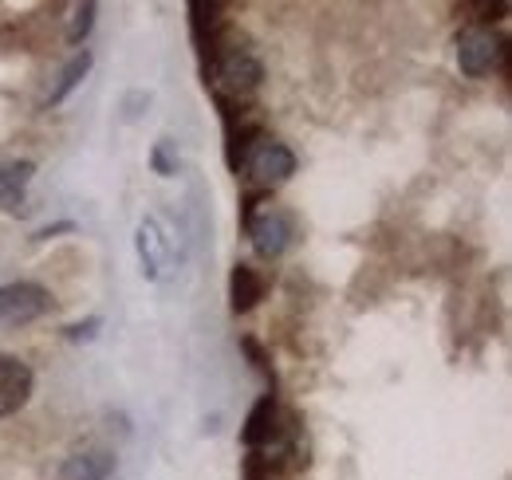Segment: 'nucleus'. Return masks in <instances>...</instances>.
Returning a JSON list of instances; mask_svg holds the SVG:
<instances>
[{
    "mask_svg": "<svg viewBox=\"0 0 512 480\" xmlns=\"http://www.w3.org/2000/svg\"><path fill=\"white\" fill-rule=\"evenodd\" d=\"M201 60H205V83L213 87L217 103H249V95L264 79V67L253 56L249 40L233 24L213 40V48Z\"/></svg>",
    "mask_w": 512,
    "mask_h": 480,
    "instance_id": "obj_1",
    "label": "nucleus"
},
{
    "mask_svg": "<svg viewBox=\"0 0 512 480\" xmlns=\"http://www.w3.org/2000/svg\"><path fill=\"white\" fill-rule=\"evenodd\" d=\"M241 221H245V233L253 240L256 256H264V260H280V256L288 252L292 237H296L292 213H284L280 205H272V193H268V189L245 193Z\"/></svg>",
    "mask_w": 512,
    "mask_h": 480,
    "instance_id": "obj_2",
    "label": "nucleus"
},
{
    "mask_svg": "<svg viewBox=\"0 0 512 480\" xmlns=\"http://www.w3.org/2000/svg\"><path fill=\"white\" fill-rule=\"evenodd\" d=\"M245 170V178L256 181V189H276V185H284V181L296 174V154L284 146V142H276L272 134H260L256 142L245 146V154H241V162H237V174Z\"/></svg>",
    "mask_w": 512,
    "mask_h": 480,
    "instance_id": "obj_3",
    "label": "nucleus"
},
{
    "mask_svg": "<svg viewBox=\"0 0 512 480\" xmlns=\"http://www.w3.org/2000/svg\"><path fill=\"white\" fill-rule=\"evenodd\" d=\"M501 63H509V44H505L493 28L469 24V28L457 36V67H461V75L485 79V75L497 71Z\"/></svg>",
    "mask_w": 512,
    "mask_h": 480,
    "instance_id": "obj_4",
    "label": "nucleus"
},
{
    "mask_svg": "<svg viewBox=\"0 0 512 480\" xmlns=\"http://www.w3.org/2000/svg\"><path fill=\"white\" fill-rule=\"evenodd\" d=\"M134 248H138V264H142V276L146 280H166L170 268H174V240L166 233L162 217H142L138 221V233H134Z\"/></svg>",
    "mask_w": 512,
    "mask_h": 480,
    "instance_id": "obj_5",
    "label": "nucleus"
},
{
    "mask_svg": "<svg viewBox=\"0 0 512 480\" xmlns=\"http://www.w3.org/2000/svg\"><path fill=\"white\" fill-rule=\"evenodd\" d=\"M52 311V292L32 280H16L0 288V327H24Z\"/></svg>",
    "mask_w": 512,
    "mask_h": 480,
    "instance_id": "obj_6",
    "label": "nucleus"
},
{
    "mask_svg": "<svg viewBox=\"0 0 512 480\" xmlns=\"http://www.w3.org/2000/svg\"><path fill=\"white\" fill-rule=\"evenodd\" d=\"M32 386H36V374L28 362L20 355H0V421L28 406Z\"/></svg>",
    "mask_w": 512,
    "mask_h": 480,
    "instance_id": "obj_7",
    "label": "nucleus"
},
{
    "mask_svg": "<svg viewBox=\"0 0 512 480\" xmlns=\"http://www.w3.org/2000/svg\"><path fill=\"white\" fill-rule=\"evenodd\" d=\"M229 28V16H225V4L217 0H193L190 4V32H193V44L197 52L205 56L213 48V40Z\"/></svg>",
    "mask_w": 512,
    "mask_h": 480,
    "instance_id": "obj_8",
    "label": "nucleus"
},
{
    "mask_svg": "<svg viewBox=\"0 0 512 480\" xmlns=\"http://www.w3.org/2000/svg\"><path fill=\"white\" fill-rule=\"evenodd\" d=\"M32 174H36V162H28V158H16V162L0 166V213H20L24 209V193L32 185Z\"/></svg>",
    "mask_w": 512,
    "mask_h": 480,
    "instance_id": "obj_9",
    "label": "nucleus"
},
{
    "mask_svg": "<svg viewBox=\"0 0 512 480\" xmlns=\"http://www.w3.org/2000/svg\"><path fill=\"white\" fill-rule=\"evenodd\" d=\"M115 465L119 461L111 449H83V453H71L60 465V480H111Z\"/></svg>",
    "mask_w": 512,
    "mask_h": 480,
    "instance_id": "obj_10",
    "label": "nucleus"
},
{
    "mask_svg": "<svg viewBox=\"0 0 512 480\" xmlns=\"http://www.w3.org/2000/svg\"><path fill=\"white\" fill-rule=\"evenodd\" d=\"M264 292H268V280H264L260 268H253V264H237L233 268V276H229V300H233L237 315L253 311L256 303L264 300Z\"/></svg>",
    "mask_w": 512,
    "mask_h": 480,
    "instance_id": "obj_11",
    "label": "nucleus"
},
{
    "mask_svg": "<svg viewBox=\"0 0 512 480\" xmlns=\"http://www.w3.org/2000/svg\"><path fill=\"white\" fill-rule=\"evenodd\" d=\"M91 63H95V56L83 48V52H75L71 60L60 67V75H56V83H52V91H48V107H60L67 95L87 79V71H91Z\"/></svg>",
    "mask_w": 512,
    "mask_h": 480,
    "instance_id": "obj_12",
    "label": "nucleus"
},
{
    "mask_svg": "<svg viewBox=\"0 0 512 480\" xmlns=\"http://www.w3.org/2000/svg\"><path fill=\"white\" fill-rule=\"evenodd\" d=\"M95 16H99V4H75L71 8V20H67V44H83L87 36H91V28H95Z\"/></svg>",
    "mask_w": 512,
    "mask_h": 480,
    "instance_id": "obj_13",
    "label": "nucleus"
},
{
    "mask_svg": "<svg viewBox=\"0 0 512 480\" xmlns=\"http://www.w3.org/2000/svg\"><path fill=\"white\" fill-rule=\"evenodd\" d=\"M150 166H154V174H162V178H174V174L182 170V158H178V150H174V138H158V142H154Z\"/></svg>",
    "mask_w": 512,
    "mask_h": 480,
    "instance_id": "obj_14",
    "label": "nucleus"
},
{
    "mask_svg": "<svg viewBox=\"0 0 512 480\" xmlns=\"http://www.w3.org/2000/svg\"><path fill=\"white\" fill-rule=\"evenodd\" d=\"M99 327H103V319H95V315H91V319H83V323H71L64 335L71 339V343H83V339H95V331H99Z\"/></svg>",
    "mask_w": 512,
    "mask_h": 480,
    "instance_id": "obj_15",
    "label": "nucleus"
},
{
    "mask_svg": "<svg viewBox=\"0 0 512 480\" xmlns=\"http://www.w3.org/2000/svg\"><path fill=\"white\" fill-rule=\"evenodd\" d=\"M241 351H249V359H253L256 370H264V374H272V366H268V355H264V347H260L256 339H249V335H245V339H241Z\"/></svg>",
    "mask_w": 512,
    "mask_h": 480,
    "instance_id": "obj_16",
    "label": "nucleus"
}]
</instances>
